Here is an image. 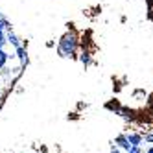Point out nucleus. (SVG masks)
I'll use <instances>...</instances> for the list:
<instances>
[{
    "mask_svg": "<svg viewBox=\"0 0 153 153\" xmlns=\"http://www.w3.org/2000/svg\"><path fill=\"white\" fill-rule=\"evenodd\" d=\"M78 45H79L78 33H76L74 30L67 31V33L61 37L59 45H57L59 56H61V57H74V56H76V52H78Z\"/></svg>",
    "mask_w": 153,
    "mask_h": 153,
    "instance_id": "obj_1",
    "label": "nucleus"
},
{
    "mask_svg": "<svg viewBox=\"0 0 153 153\" xmlns=\"http://www.w3.org/2000/svg\"><path fill=\"white\" fill-rule=\"evenodd\" d=\"M126 138L129 140L131 146H142V144H144V137H142L140 133H127Z\"/></svg>",
    "mask_w": 153,
    "mask_h": 153,
    "instance_id": "obj_2",
    "label": "nucleus"
},
{
    "mask_svg": "<svg viewBox=\"0 0 153 153\" xmlns=\"http://www.w3.org/2000/svg\"><path fill=\"white\" fill-rule=\"evenodd\" d=\"M114 146H116V148H120L122 151H127V149L131 148V144H129V140L126 138V135H118V137H116V140H114Z\"/></svg>",
    "mask_w": 153,
    "mask_h": 153,
    "instance_id": "obj_3",
    "label": "nucleus"
},
{
    "mask_svg": "<svg viewBox=\"0 0 153 153\" xmlns=\"http://www.w3.org/2000/svg\"><path fill=\"white\" fill-rule=\"evenodd\" d=\"M6 42H7V45H11V46H19V45H20L19 37L13 33V30H11V28L6 30Z\"/></svg>",
    "mask_w": 153,
    "mask_h": 153,
    "instance_id": "obj_4",
    "label": "nucleus"
},
{
    "mask_svg": "<svg viewBox=\"0 0 153 153\" xmlns=\"http://www.w3.org/2000/svg\"><path fill=\"white\" fill-rule=\"evenodd\" d=\"M15 52H17V57L20 59V65H26L28 63V52H26V48L22 45H19V46H15Z\"/></svg>",
    "mask_w": 153,
    "mask_h": 153,
    "instance_id": "obj_5",
    "label": "nucleus"
},
{
    "mask_svg": "<svg viewBox=\"0 0 153 153\" xmlns=\"http://www.w3.org/2000/svg\"><path fill=\"white\" fill-rule=\"evenodd\" d=\"M79 61H81V63L85 65V67H87V65H89V63H91V53L83 50V52H81V56H79Z\"/></svg>",
    "mask_w": 153,
    "mask_h": 153,
    "instance_id": "obj_6",
    "label": "nucleus"
},
{
    "mask_svg": "<svg viewBox=\"0 0 153 153\" xmlns=\"http://www.w3.org/2000/svg\"><path fill=\"white\" fill-rule=\"evenodd\" d=\"M126 153H142V148L140 146H131Z\"/></svg>",
    "mask_w": 153,
    "mask_h": 153,
    "instance_id": "obj_7",
    "label": "nucleus"
},
{
    "mask_svg": "<svg viewBox=\"0 0 153 153\" xmlns=\"http://www.w3.org/2000/svg\"><path fill=\"white\" fill-rule=\"evenodd\" d=\"M144 140H146V142H149V144H153V135H146V137H144Z\"/></svg>",
    "mask_w": 153,
    "mask_h": 153,
    "instance_id": "obj_8",
    "label": "nucleus"
},
{
    "mask_svg": "<svg viewBox=\"0 0 153 153\" xmlns=\"http://www.w3.org/2000/svg\"><path fill=\"white\" fill-rule=\"evenodd\" d=\"M148 153H153V146H151V148H149V149H148Z\"/></svg>",
    "mask_w": 153,
    "mask_h": 153,
    "instance_id": "obj_9",
    "label": "nucleus"
},
{
    "mask_svg": "<svg viewBox=\"0 0 153 153\" xmlns=\"http://www.w3.org/2000/svg\"><path fill=\"white\" fill-rule=\"evenodd\" d=\"M0 17H4V15H2V11H0Z\"/></svg>",
    "mask_w": 153,
    "mask_h": 153,
    "instance_id": "obj_10",
    "label": "nucleus"
}]
</instances>
